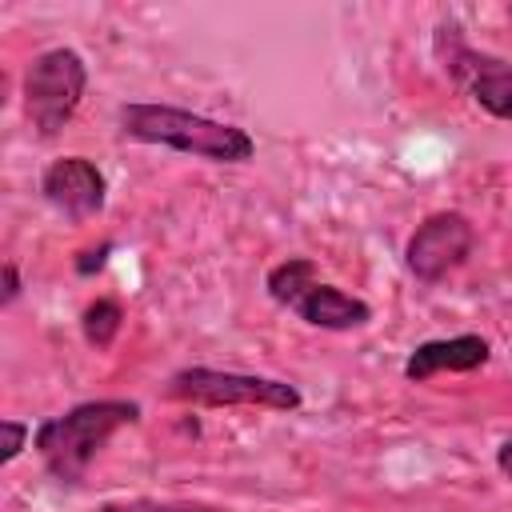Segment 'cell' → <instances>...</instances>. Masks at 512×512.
<instances>
[{"mask_svg": "<svg viewBox=\"0 0 512 512\" xmlns=\"http://www.w3.org/2000/svg\"><path fill=\"white\" fill-rule=\"evenodd\" d=\"M120 132L140 144H160L172 152H188L212 164H244L256 152V140L224 120L172 108V104H124L120 108Z\"/></svg>", "mask_w": 512, "mask_h": 512, "instance_id": "1", "label": "cell"}, {"mask_svg": "<svg viewBox=\"0 0 512 512\" xmlns=\"http://www.w3.org/2000/svg\"><path fill=\"white\" fill-rule=\"evenodd\" d=\"M288 308H292L304 324L328 328V332L364 328V324L372 320V308H368L360 296H352V292H344V288H336V284H324V280H312L308 288H300Z\"/></svg>", "mask_w": 512, "mask_h": 512, "instance_id": "9", "label": "cell"}, {"mask_svg": "<svg viewBox=\"0 0 512 512\" xmlns=\"http://www.w3.org/2000/svg\"><path fill=\"white\" fill-rule=\"evenodd\" d=\"M108 252H112V244H100V248H84V252H80V260H76V272H80V276H92V272H100V268L108 264Z\"/></svg>", "mask_w": 512, "mask_h": 512, "instance_id": "14", "label": "cell"}, {"mask_svg": "<svg viewBox=\"0 0 512 512\" xmlns=\"http://www.w3.org/2000/svg\"><path fill=\"white\" fill-rule=\"evenodd\" d=\"M96 512H224V508L184 504V500H116V504H100Z\"/></svg>", "mask_w": 512, "mask_h": 512, "instance_id": "12", "label": "cell"}, {"mask_svg": "<svg viewBox=\"0 0 512 512\" xmlns=\"http://www.w3.org/2000/svg\"><path fill=\"white\" fill-rule=\"evenodd\" d=\"M136 420H140L136 400H88L60 416H48L32 432V448L60 484H80L96 452Z\"/></svg>", "mask_w": 512, "mask_h": 512, "instance_id": "2", "label": "cell"}, {"mask_svg": "<svg viewBox=\"0 0 512 512\" xmlns=\"http://www.w3.org/2000/svg\"><path fill=\"white\" fill-rule=\"evenodd\" d=\"M312 280H320L316 276V264L308 260V256H288L284 264H276L272 272H268V280H264V288H268V296L276 300V304H292V296L300 292V288H308Z\"/></svg>", "mask_w": 512, "mask_h": 512, "instance_id": "10", "label": "cell"}, {"mask_svg": "<svg viewBox=\"0 0 512 512\" xmlns=\"http://www.w3.org/2000/svg\"><path fill=\"white\" fill-rule=\"evenodd\" d=\"M20 288H24V284H20V272H16V264L8 260V264H4V304H12V300L20 296Z\"/></svg>", "mask_w": 512, "mask_h": 512, "instance_id": "15", "label": "cell"}, {"mask_svg": "<svg viewBox=\"0 0 512 512\" xmlns=\"http://www.w3.org/2000/svg\"><path fill=\"white\" fill-rule=\"evenodd\" d=\"M444 68L456 76V84L496 120L512 124V64L488 52H476L468 44H460L456 36H448V52H444Z\"/></svg>", "mask_w": 512, "mask_h": 512, "instance_id": "7", "label": "cell"}, {"mask_svg": "<svg viewBox=\"0 0 512 512\" xmlns=\"http://www.w3.org/2000/svg\"><path fill=\"white\" fill-rule=\"evenodd\" d=\"M168 396L184 404L204 408H268V412H292L300 408V388L272 376L252 372H220V368H180L168 380Z\"/></svg>", "mask_w": 512, "mask_h": 512, "instance_id": "4", "label": "cell"}, {"mask_svg": "<svg viewBox=\"0 0 512 512\" xmlns=\"http://www.w3.org/2000/svg\"><path fill=\"white\" fill-rule=\"evenodd\" d=\"M40 192H44V200L60 216H68L72 224H84V220H92V216L104 212L108 180H104V172L92 160H84V156H60V160H52L44 168Z\"/></svg>", "mask_w": 512, "mask_h": 512, "instance_id": "6", "label": "cell"}, {"mask_svg": "<svg viewBox=\"0 0 512 512\" xmlns=\"http://www.w3.org/2000/svg\"><path fill=\"white\" fill-rule=\"evenodd\" d=\"M496 464H500V472H504V476H512V440H504V444H500Z\"/></svg>", "mask_w": 512, "mask_h": 512, "instance_id": "16", "label": "cell"}, {"mask_svg": "<svg viewBox=\"0 0 512 512\" xmlns=\"http://www.w3.org/2000/svg\"><path fill=\"white\" fill-rule=\"evenodd\" d=\"M488 356H492L488 340L484 336H472V332L448 336V340H424V344H416L408 352L404 376L412 384H424V380H432L440 372H476V368L488 364Z\"/></svg>", "mask_w": 512, "mask_h": 512, "instance_id": "8", "label": "cell"}, {"mask_svg": "<svg viewBox=\"0 0 512 512\" xmlns=\"http://www.w3.org/2000/svg\"><path fill=\"white\" fill-rule=\"evenodd\" d=\"M508 16H512V8H508Z\"/></svg>", "mask_w": 512, "mask_h": 512, "instance_id": "17", "label": "cell"}, {"mask_svg": "<svg viewBox=\"0 0 512 512\" xmlns=\"http://www.w3.org/2000/svg\"><path fill=\"white\" fill-rule=\"evenodd\" d=\"M472 244H476V232H472L468 216H460V212H432L408 236L404 264H408V272L416 280L440 284L444 276H452L472 256Z\"/></svg>", "mask_w": 512, "mask_h": 512, "instance_id": "5", "label": "cell"}, {"mask_svg": "<svg viewBox=\"0 0 512 512\" xmlns=\"http://www.w3.org/2000/svg\"><path fill=\"white\" fill-rule=\"evenodd\" d=\"M0 428H4V452H0V464H12V460L24 452V444L32 440V428L20 424V420H4Z\"/></svg>", "mask_w": 512, "mask_h": 512, "instance_id": "13", "label": "cell"}, {"mask_svg": "<svg viewBox=\"0 0 512 512\" xmlns=\"http://www.w3.org/2000/svg\"><path fill=\"white\" fill-rule=\"evenodd\" d=\"M120 320H124V308H120L116 300H96V304H88L84 316H80L84 340H88L92 348H108V344L116 340V332H120Z\"/></svg>", "mask_w": 512, "mask_h": 512, "instance_id": "11", "label": "cell"}, {"mask_svg": "<svg viewBox=\"0 0 512 512\" xmlns=\"http://www.w3.org/2000/svg\"><path fill=\"white\" fill-rule=\"evenodd\" d=\"M88 88V64L72 48H48L40 52L24 72V116L28 124L48 140L56 136L72 112L80 108Z\"/></svg>", "mask_w": 512, "mask_h": 512, "instance_id": "3", "label": "cell"}]
</instances>
